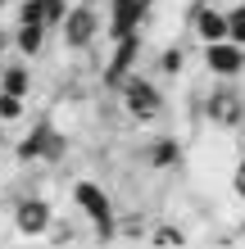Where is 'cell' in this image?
<instances>
[{
	"label": "cell",
	"instance_id": "3957f363",
	"mask_svg": "<svg viewBox=\"0 0 245 249\" xmlns=\"http://www.w3.org/2000/svg\"><path fill=\"white\" fill-rule=\"evenodd\" d=\"M59 41L68 54H86L100 41V0H77L68 9V18L59 23Z\"/></svg>",
	"mask_w": 245,
	"mask_h": 249
},
{
	"label": "cell",
	"instance_id": "9c48e42d",
	"mask_svg": "<svg viewBox=\"0 0 245 249\" xmlns=\"http://www.w3.org/2000/svg\"><path fill=\"white\" fill-rule=\"evenodd\" d=\"M182 68H186V50L182 46L154 50V72H159V77H182Z\"/></svg>",
	"mask_w": 245,
	"mask_h": 249
},
{
	"label": "cell",
	"instance_id": "ba28073f",
	"mask_svg": "<svg viewBox=\"0 0 245 249\" xmlns=\"http://www.w3.org/2000/svg\"><path fill=\"white\" fill-rule=\"evenodd\" d=\"M0 86L5 91H14V95H32V68H27V59L19 54V59H9V64H0Z\"/></svg>",
	"mask_w": 245,
	"mask_h": 249
},
{
	"label": "cell",
	"instance_id": "7c38bea8",
	"mask_svg": "<svg viewBox=\"0 0 245 249\" xmlns=\"http://www.w3.org/2000/svg\"><path fill=\"white\" fill-rule=\"evenodd\" d=\"M77 236H82V231L68 222V217H55V222H50V231H46V240H55V245H73Z\"/></svg>",
	"mask_w": 245,
	"mask_h": 249
},
{
	"label": "cell",
	"instance_id": "6da1fadb",
	"mask_svg": "<svg viewBox=\"0 0 245 249\" xmlns=\"http://www.w3.org/2000/svg\"><path fill=\"white\" fill-rule=\"evenodd\" d=\"M118 109L132 127H154L168 113V95L159 91V82L146 72H127L118 82Z\"/></svg>",
	"mask_w": 245,
	"mask_h": 249
},
{
	"label": "cell",
	"instance_id": "8fae6325",
	"mask_svg": "<svg viewBox=\"0 0 245 249\" xmlns=\"http://www.w3.org/2000/svg\"><path fill=\"white\" fill-rule=\"evenodd\" d=\"M27 113V100L23 95H14V91H5V86H0V123H19Z\"/></svg>",
	"mask_w": 245,
	"mask_h": 249
},
{
	"label": "cell",
	"instance_id": "7a4b0ae2",
	"mask_svg": "<svg viewBox=\"0 0 245 249\" xmlns=\"http://www.w3.org/2000/svg\"><path fill=\"white\" fill-rule=\"evenodd\" d=\"M73 204H77V213L86 217V222H91V236H100V240L118 236V209H113L109 190L95 177H77L73 181Z\"/></svg>",
	"mask_w": 245,
	"mask_h": 249
},
{
	"label": "cell",
	"instance_id": "8992f818",
	"mask_svg": "<svg viewBox=\"0 0 245 249\" xmlns=\"http://www.w3.org/2000/svg\"><path fill=\"white\" fill-rule=\"evenodd\" d=\"M136 59H141V32H132V36H123V41H113V50H109V59L100 64L105 72H100V82L105 86H113L118 91V82L127 77V72L136 68Z\"/></svg>",
	"mask_w": 245,
	"mask_h": 249
},
{
	"label": "cell",
	"instance_id": "5b68a950",
	"mask_svg": "<svg viewBox=\"0 0 245 249\" xmlns=\"http://www.w3.org/2000/svg\"><path fill=\"white\" fill-rule=\"evenodd\" d=\"M205 50V68L213 82H236L245 72V46H236L232 36L227 41H213V46H200Z\"/></svg>",
	"mask_w": 245,
	"mask_h": 249
},
{
	"label": "cell",
	"instance_id": "5bb4252c",
	"mask_svg": "<svg viewBox=\"0 0 245 249\" xmlns=\"http://www.w3.org/2000/svg\"><path fill=\"white\" fill-rule=\"evenodd\" d=\"M232 199H241V204H245V154L232 163Z\"/></svg>",
	"mask_w": 245,
	"mask_h": 249
},
{
	"label": "cell",
	"instance_id": "2e32d148",
	"mask_svg": "<svg viewBox=\"0 0 245 249\" xmlns=\"http://www.w3.org/2000/svg\"><path fill=\"white\" fill-rule=\"evenodd\" d=\"M241 240H245V222H241Z\"/></svg>",
	"mask_w": 245,
	"mask_h": 249
},
{
	"label": "cell",
	"instance_id": "9a60e30c",
	"mask_svg": "<svg viewBox=\"0 0 245 249\" xmlns=\"http://www.w3.org/2000/svg\"><path fill=\"white\" fill-rule=\"evenodd\" d=\"M5 46H9V32H5V23H0V54H5Z\"/></svg>",
	"mask_w": 245,
	"mask_h": 249
},
{
	"label": "cell",
	"instance_id": "4fadbf2b",
	"mask_svg": "<svg viewBox=\"0 0 245 249\" xmlns=\"http://www.w3.org/2000/svg\"><path fill=\"white\" fill-rule=\"evenodd\" d=\"M227 27H232V41H236V46H245V0L227 9Z\"/></svg>",
	"mask_w": 245,
	"mask_h": 249
},
{
	"label": "cell",
	"instance_id": "277c9868",
	"mask_svg": "<svg viewBox=\"0 0 245 249\" xmlns=\"http://www.w3.org/2000/svg\"><path fill=\"white\" fill-rule=\"evenodd\" d=\"M9 217H14V231H19V236H46L50 222H55V209H50V199L41 195V190H27L9 209Z\"/></svg>",
	"mask_w": 245,
	"mask_h": 249
},
{
	"label": "cell",
	"instance_id": "52a82bcc",
	"mask_svg": "<svg viewBox=\"0 0 245 249\" xmlns=\"http://www.w3.org/2000/svg\"><path fill=\"white\" fill-rule=\"evenodd\" d=\"M46 41H50L46 23H19L14 27V50H19L23 59H41V54H46Z\"/></svg>",
	"mask_w": 245,
	"mask_h": 249
},
{
	"label": "cell",
	"instance_id": "30bf717a",
	"mask_svg": "<svg viewBox=\"0 0 245 249\" xmlns=\"http://www.w3.org/2000/svg\"><path fill=\"white\" fill-rule=\"evenodd\" d=\"M191 240V231L177 227V222H154L150 227V245H186Z\"/></svg>",
	"mask_w": 245,
	"mask_h": 249
}]
</instances>
